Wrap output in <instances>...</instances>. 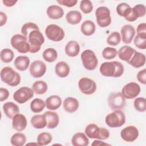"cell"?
<instances>
[{
	"label": "cell",
	"mask_w": 146,
	"mask_h": 146,
	"mask_svg": "<svg viewBox=\"0 0 146 146\" xmlns=\"http://www.w3.org/2000/svg\"><path fill=\"white\" fill-rule=\"evenodd\" d=\"M66 19L68 23L74 25L78 24L82 19V15L79 11L71 10L66 15Z\"/></svg>",
	"instance_id": "31"
},
{
	"label": "cell",
	"mask_w": 146,
	"mask_h": 146,
	"mask_svg": "<svg viewBox=\"0 0 146 146\" xmlns=\"http://www.w3.org/2000/svg\"><path fill=\"white\" fill-rule=\"evenodd\" d=\"M30 60L27 56H18L14 60V64L15 68L19 71H25L29 66Z\"/></svg>",
	"instance_id": "29"
},
{
	"label": "cell",
	"mask_w": 146,
	"mask_h": 146,
	"mask_svg": "<svg viewBox=\"0 0 146 146\" xmlns=\"http://www.w3.org/2000/svg\"><path fill=\"white\" fill-rule=\"evenodd\" d=\"M3 110L5 115L9 119L13 117L19 112V108L18 105L13 102H6L3 105Z\"/></svg>",
	"instance_id": "23"
},
{
	"label": "cell",
	"mask_w": 146,
	"mask_h": 146,
	"mask_svg": "<svg viewBox=\"0 0 146 146\" xmlns=\"http://www.w3.org/2000/svg\"><path fill=\"white\" fill-rule=\"evenodd\" d=\"M139 130L133 125H129L121 129L120 132V136L121 139L127 142H133L139 136Z\"/></svg>",
	"instance_id": "15"
},
{
	"label": "cell",
	"mask_w": 146,
	"mask_h": 146,
	"mask_svg": "<svg viewBox=\"0 0 146 146\" xmlns=\"http://www.w3.org/2000/svg\"><path fill=\"white\" fill-rule=\"evenodd\" d=\"M135 7L137 10L138 13L140 15V17H143L145 15L146 8H145V5H144L143 4H138V5H135Z\"/></svg>",
	"instance_id": "50"
},
{
	"label": "cell",
	"mask_w": 146,
	"mask_h": 146,
	"mask_svg": "<svg viewBox=\"0 0 146 146\" xmlns=\"http://www.w3.org/2000/svg\"><path fill=\"white\" fill-rule=\"evenodd\" d=\"M45 107V102L40 98H35L33 99L30 103V109L31 111L34 113L42 112Z\"/></svg>",
	"instance_id": "35"
},
{
	"label": "cell",
	"mask_w": 146,
	"mask_h": 146,
	"mask_svg": "<svg viewBox=\"0 0 146 146\" xmlns=\"http://www.w3.org/2000/svg\"><path fill=\"white\" fill-rule=\"evenodd\" d=\"M91 144H92V145H110L108 144L104 143L103 141H101V140H99V139L94 140Z\"/></svg>",
	"instance_id": "53"
},
{
	"label": "cell",
	"mask_w": 146,
	"mask_h": 146,
	"mask_svg": "<svg viewBox=\"0 0 146 146\" xmlns=\"http://www.w3.org/2000/svg\"><path fill=\"white\" fill-rule=\"evenodd\" d=\"M28 42L30 45V52L34 54L40 50L44 42V38L39 30H34L29 34Z\"/></svg>",
	"instance_id": "5"
},
{
	"label": "cell",
	"mask_w": 146,
	"mask_h": 146,
	"mask_svg": "<svg viewBox=\"0 0 146 146\" xmlns=\"http://www.w3.org/2000/svg\"><path fill=\"white\" fill-rule=\"evenodd\" d=\"M121 38L125 44H129L132 41L135 35V29L131 25H125L121 29Z\"/></svg>",
	"instance_id": "16"
},
{
	"label": "cell",
	"mask_w": 146,
	"mask_h": 146,
	"mask_svg": "<svg viewBox=\"0 0 146 146\" xmlns=\"http://www.w3.org/2000/svg\"><path fill=\"white\" fill-rule=\"evenodd\" d=\"M101 74L106 77L119 78L124 73V66L117 61L103 62L99 68Z\"/></svg>",
	"instance_id": "1"
},
{
	"label": "cell",
	"mask_w": 146,
	"mask_h": 146,
	"mask_svg": "<svg viewBox=\"0 0 146 146\" xmlns=\"http://www.w3.org/2000/svg\"><path fill=\"white\" fill-rule=\"evenodd\" d=\"M52 135L48 132H41L37 136V143L40 146L48 145L52 141Z\"/></svg>",
	"instance_id": "37"
},
{
	"label": "cell",
	"mask_w": 146,
	"mask_h": 146,
	"mask_svg": "<svg viewBox=\"0 0 146 146\" xmlns=\"http://www.w3.org/2000/svg\"><path fill=\"white\" fill-rule=\"evenodd\" d=\"M105 122L110 128L120 127L125 123V115L121 110H116L106 116Z\"/></svg>",
	"instance_id": "4"
},
{
	"label": "cell",
	"mask_w": 146,
	"mask_h": 146,
	"mask_svg": "<svg viewBox=\"0 0 146 146\" xmlns=\"http://www.w3.org/2000/svg\"><path fill=\"white\" fill-rule=\"evenodd\" d=\"M137 79L143 84H146V69L144 68L138 72L136 75Z\"/></svg>",
	"instance_id": "47"
},
{
	"label": "cell",
	"mask_w": 146,
	"mask_h": 146,
	"mask_svg": "<svg viewBox=\"0 0 146 146\" xmlns=\"http://www.w3.org/2000/svg\"><path fill=\"white\" fill-rule=\"evenodd\" d=\"M134 107L139 112H145L146 110V99L143 97H139L135 99L133 102Z\"/></svg>",
	"instance_id": "42"
},
{
	"label": "cell",
	"mask_w": 146,
	"mask_h": 146,
	"mask_svg": "<svg viewBox=\"0 0 146 146\" xmlns=\"http://www.w3.org/2000/svg\"><path fill=\"white\" fill-rule=\"evenodd\" d=\"M62 99L58 95H51L48 97L46 101V107L50 110H56L58 109L62 104Z\"/></svg>",
	"instance_id": "27"
},
{
	"label": "cell",
	"mask_w": 146,
	"mask_h": 146,
	"mask_svg": "<svg viewBox=\"0 0 146 146\" xmlns=\"http://www.w3.org/2000/svg\"><path fill=\"white\" fill-rule=\"evenodd\" d=\"M102 54L103 58L107 60H109L113 59L116 56L117 54V51L115 48L107 47L103 50Z\"/></svg>",
	"instance_id": "40"
},
{
	"label": "cell",
	"mask_w": 146,
	"mask_h": 146,
	"mask_svg": "<svg viewBox=\"0 0 146 146\" xmlns=\"http://www.w3.org/2000/svg\"><path fill=\"white\" fill-rule=\"evenodd\" d=\"M86 135L90 139L106 140L110 136L108 130L103 127H99L94 123L88 124L84 130Z\"/></svg>",
	"instance_id": "3"
},
{
	"label": "cell",
	"mask_w": 146,
	"mask_h": 146,
	"mask_svg": "<svg viewBox=\"0 0 146 146\" xmlns=\"http://www.w3.org/2000/svg\"><path fill=\"white\" fill-rule=\"evenodd\" d=\"M96 22L100 27H106L111 23L110 9L106 6L98 7L95 10Z\"/></svg>",
	"instance_id": "8"
},
{
	"label": "cell",
	"mask_w": 146,
	"mask_h": 146,
	"mask_svg": "<svg viewBox=\"0 0 146 146\" xmlns=\"http://www.w3.org/2000/svg\"><path fill=\"white\" fill-rule=\"evenodd\" d=\"M45 34L49 40L56 42L63 40L65 35L63 29L55 24L48 25L46 27Z\"/></svg>",
	"instance_id": "9"
},
{
	"label": "cell",
	"mask_w": 146,
	"mask_h": 146,
	"mask_svg": "<svg viewBox=\"0 0 146 146\" xmlns=\"http://www.w3.org/2000/svg\"><path fill=\"white\" fill-rule=\"evenodd\" d=\"M27 126V119L22 113L16 114L12 119V127L18 132L23 131Z\"/></svg>",
	"instance_id": "17"
},
{
	"label": "cell",
	"mask_w": 146,
	"mask_h": 146,
	"mask_svg": "<svg viewBox=\"0 0 146 146\" xmlns=\"http://www.w3.org/2000/svg\"><path fill=\"white\" fill-rule=\"evenodd\" d=\"M13 48L22 54H25L30 51V45L27 42V38L22 34L14 35L10 40Z\"/></svg>",
	"instance_id": "6"
},
{
	"label": "cell",
	"mask_w": 146,
	"mask_h": 146,
	"mask_svg": "<svg viewBox=\"0 0 146 146\" xmlns=\"http://www.w3.org/2000/svg\"><path fill=\"white\" fill-rule=\"evenodd\" d=\"M137 35L146 38V23L145 22L141 23L137 26Z\"/></svg>",
	"instance_id": "45"
},
{
	"label": "cell",
	"mask_w": 146,
	"mask_h": 146,
	"mask_svg": "<svg viewBox=\"0 0 146 146\" xmlns=\"http://www.w3.org/2000/svg\"><path fill=\"white\" fill-rule=\"evenodd\" d=\"M134 44L137 48L145 50L146 48V38L136 35L134 39Z\"/></svg>",
	"instance_id": "44"
},
{
	"label": "cell",
	"mask_w": 146,
	"mask_h": 146,
	"mask_svg": "<svg viewBox=\"0 0 146 146\" xmlns=\"http://www.w3.org/2000/svg\"><path fill=\"white\" fill-rule=\"evenodd\" d=\"M58 3L68 7H71L76 5L78 2L77 0H57Z\"/></svg>",
	"instance_id": "48"
},
{
	"label": "cell",
	"mask_w": 146,
	"mask_h": 146,
	"mask_svg": "<svg viewBox=\"0 0 146 146\" xmlns=\"http://www.w3.org/2000/svg\"><path fill=\"white\" fill-rule=\"evenodd\" d=\"M136 51V50L129 46H123L117 51V55L120 59L128 62Z\"/></svg>",
	"instance_id": "22"
},
{
	"label": "cell",
	"mask_w": 146,
	"mask_h": 146,
	"mask_svg": "<svg viewBox=\"0 0 146 146\" xmlns=\"http://www.w3.org/2000/svg\"><path fill=\"white\" fill-rule=\"evenodd\" d=\"M47 120V127L48 129L56 128L59 123L58 114L54 111H46L44 113Z\"/></svg>",
	"instance_id": "21"
},
{
	"label": "cell",
	"mask_w": 146,
	"mask_h": 146,
	"mask_svg": "<svg viewBox=\"0 0 146 146\" xmlns=\"http://www.w3.org/2000/svg\"><path fill=\"white\" fill-rule=\"evenodd\" d=\"M121 41V35L117 31L112 32L107 38V43L110 46H116Z\"/></svg>",
	"instance_id": "39"
},
{
	"label": "cell",
	"mask_w": 146,
	"mask_h": 146,
	"mask_svg": "<svg viewBox=\"0 0 146 146\" xmlns=\"http://www.w3.org/2000/svg\"><path fill=\"white\" fill-rule=\"evenodd\" d=\"M42 56L44 60L51 63L56 60L58 58V52L54 48H48L43 51Z\"/></svg>",
	"instance_id": "36"
},
{
	"label": "cell",
	"mask_w": 146,
	"mask_h": 146,
	"mask_svg": "<svg viewBox=\"0 0 146 146\" xmlns=\"http://www.w3.org/2000/svg\"><path fill=\"white\" fill-rule=\"evenodd\" d=\"M80 59L83 67L87 70H95L98 64V60L95 52L90 49L86 50L80 55Z\"/></svg>",
	"instance_id": "7"
},
{
	"label": "cell",
	"mask_w": 146,
	"mask_h": 146,
	"mask_svg": "<svg viewBox=\"0 0 146 146\" xmlns=\"http://www.w3.org/2000/svg\"><path fill=\"white\" fill-rule=\"evenodd\" d=\"M78 87L84 95H92L96 90V82L87 77H83L79 79L78 82Z\"/></svg>",
	"instance_id": "12"
},
{
	"label": "cell",
	"mask_w": 146,
	"mask_h": 146,
	"mask_svg": "<svg viewBox=\"0 0 146 146\" xmlns=\"http://www.w3.org/2000/svg\"><path fill=\"white\" fill-rule=\"evenodd\" d=\"M32 89L36 94L42 95L45 94L47 91L48 86L44 81L38 80L33 84Z\"/></svg>",
	"instance_id": "33"
},
{
	"label": "cell",
	"mask_w": 146,
	"mask_h": 146,
	"mask_svg": "<svg viewBox=\"0 0 146 146\" xmlns=\"http://www.w3.org/2000/svg\"><path fill=\"white\" fill-rule=\"evenodd\" d=\"M140 90V87L137 83L129 82L124 86L121 93L125 99H131L138 96Z\"/></svg>",
	"instance_id": "13"
},
{
	"label": "cell",
	"mask_w": 146,
	"mask_h": 146,
	"mask_svg": "<svg viewBox=\"0 0 146 146\" xmlns=\"http://www.w3.org/2000/svg\"><path fill=\"white\" fill-rule=\"evenodd\" d=\"M66 54L70 57L76 56L80 52V45L75 40H70L64 48Z\"/></svg>",
	"instance_id": "24"
},
{
	"label": "cell",
	"mask_w": 146,
	"mask_h": 146,
	"mask_svg": "<svg viewBox=\"0 0 146 146\" xmlns=\"http://www.w3.org/2000/svg\"><path fill=\"white\" fill-rule=\"evenodd\" d=\"M55 71L56 74L59 78H66L67 77L70 71L69 65L65 62L60 61L58 62L55 66Z\"/></svg>",
	"instance_id": "25"
},
{
	"label": "cell",
	"mask_w": 146,
	"mask_h": 146,
	"mask_svg": "<svg viewBox=\"0 0 146 146\" xmlns=\"http://www.w3.org/2000/svg\"><path fill=\"white\" fill-rule=\"evenodd\" d=\"M129 7H131L129 5L126 3H121L116 6V12L118 14V15H119L121 17H123L125 11Z\"/></svg>",
	"instance_id": "46"
},
{
	"label": "cell",
	"mask_w": 146,
	"mask_h": 146,
	"mask_svg": "<svg viewBox=\"0 0 146 146\" xmlns=\"http://www.w3.org/2000/svg\"><path fill=\"white\" fill-rule=\"evenodd\" d=\"M7 17L6 14L2 11H0V26H2L5 25L7 22Z\"/></svg>",
	"instance_id": "51"
},
{
	"label": "cell",
	"mask_w": 146,
	"mask_h": 146,
	"mask_svg": "<svg viewBox=\"0 0 146 146\" xmlns=\"http://www.w3.org/2000/svg\"><path fill=\"white\" fill-rule=\"evenodd\" d=\"M71 144L74 146H87L89 144V140L85 133L78 132L73 135Z\"/></svg>",
	"instance_id": "26"
},
{
	"label": "cell",
	"mask_w": 146,
	"mask_h": 146,
	"mask_svg": "<svg viewBox=\"0 0 146 146\" xmlns=\"http://www.w3.org/2000/svg\"><path fill=\"white\" fill-rule=\"evenodd\" d=\"M125 103V98L121 92H112L108 97V106L112 110L123 108Z\"/></svg>",
	"instance_id": "10"
},
{
	"label": "cell",
	"mask_w": 146,
	"mask_h": 146,
	"mask_svg": "<svg viewBox=\"0 0 146 146\" xmlns=\"http://www.w3.org/2000/svg\"><path fill=\"white\" fill-rule=\"evenodd\" d=\"M127 63L135 68H140L145 63V56L144 54L136 51Z\"/></svg>",
	"instance_id": "19"
},
{
	"label": "cell",
	"mask_w": 146,
	"mask_h": 146,
	"mask_svg": "<svg viewBox=\"0 0 146 146\" xmlns=\"http://www.w3.org/2000/svg\"><path fill=\"white\" fill-rule=\"evenodd\" d=\"M46 65L42 60H36L31 63L29 67L30 75L35 78H39L43 76L46 71Z\"/></svg>",
	"instance_id": "14"
},
{
	"label": "cell",
	"mask_w": 146,
	"mask_h": 146,
	"mask_svg": "<svg viewBox=\"0 0 146 146\" xmlns=\"http://www.w3.org/2000/svg\"><path fill=\"white\" fill-rule=\"evenodd\" d=\"M46 13L50 19H58L63 17L64 15V10L60 6L52 5L47 7Z\"/></svg>",
	"instance_id": "18"
},
{
	"label": "cell",
	"mask_w": 146,
	"mask_h": 146,
	"mask_svg": "<svg viewBox=\"0 0 146 146\" xmlns=\"http://www.w3.org/2000/svg\"><path fill=\"white\" fill-rule=\"evenodd\" d=\"M9 95L10 93L8 90L3 87L0 88V101L1 102L6 100L9 98Z\"/></svg>",
	"instance_id": "49"
},
{
	"label": "cell",
	"mask_w": 146,
	"mask_h": 146,
	"mask_svg": "<svg viewBox=\"0 0 146 146\" xmlns=\"http://www.w3.org/2000/svg\"><path fill=\"white\" fill-rule=\"evenodd\" d=\"M0 76L3 82L11 87H15L19 84L21 80L20 74L12 67L9 66L2 68Z\"/></svg>",
	"instance_id": "2"
},
{
	"label": "cell",
	"mask_w": 146,
	"mask_h": 146,
	"mask_svg": "<svg viewBox=\"0 0 146 146\" xmlns=\"http://www.w3.org/2000/svg\"><path fill=\"white\" fill-rule=\"evenodd\" d=\"M80 9L84 14H89L93 10V5L89 0H83L80 2Z\"/></svg>",
	"instance_id": "43"
},
{
	"label": "cell",
	"mask_w": 146,
	"mask_h": 146,
	"mask_svg": "<svg viewBox=\"0 0 146 146\" xmlns=\"http://www.w3.org/2000/svg\"><path fill=\"white\" fill-rule=\"evenodd\" d=\"M34 30H39L38 26L33 22H27L22 26L21 33L26 37H27L29 34Z\"/></svg>",
	"instance_id": "41"
},
{
	"label": "cell",
	"mask_w": 146,
	"mask_h": 146,
	"mask_svg": "<svg viewBox=\"0 0 146 146\" xmlns=\"http://www.w3.org/2000/svg\"><path fill=\"white\" fill-rule=\"evenodd\" d=\"M17 2V1H14V0H3L2 3L3 5L7 7H11L14 6L16 3Z\"/></svg>",
	"instance_id": "52"
},
{
	"label": "cell",
	"mask_w": 146,
	"mask_h": 146,
	"mask_svg": "<svg viewBox=\"0 0 146 146\" xmlns=\"http://www.w3.org/2000/svg\"><path fill=\"white\" fill-rule=\"evenodd\" d=\"M32 126L36 129H43L47 126V120L44 114L35 115L30 120Z\"/></svg>",
	"instance_id": "28"
},
{
	"label": "cell",
	"mask_w": 146,
	"mask_h": 146,
	"mask_svg": "<svg viewBox=\"0 0 146 146\" xmlns=\"http://www.w3.org/2000/svg\"><path fill=\"white\" fill-rule=\"evenodd\" d=\"M26 141V137L25 134L21 132H17L12 135L10 139V143L14 146H23Z\"/></svg>",
	"instance_id": "34"
},
{
	"label": "cell",
	"mask_w": 146,
	"mask_h": 146,
	"mask_svg": "<svg viewBox=\"0 0 146 146\" xmlns=\"http://www.w3.org/2000/svg\"><path fill=\"white\" fill-rule=\"evenodd\" d=\"M96 26L94 22L91 20L84 21L80 26V30L83 34L86 36H91L94 34Z\"/></svg>",
	"instance_id": "30"
},
{
	"label": "cell",
	"mask_w": 146,
	"mask_h": 146,
	"mask_svg": "<svg viewBox=\"0 0 146 146\" xmlns=\"http://www.w3.org/2000/svg\"><path fill=\"white\" fill-rule=\"evenodd\" d=\"M34 91L28 87H22L17 90L13 94L14 100L19 103L23 104L34 96Z\"/></svg>",
	"instance_id": "11"
},
{
	"label": "cell",
	"mask_w": 146,
	"mask_h": 146,
	"mask_svg": "<svg viewBox=\"0 0 146 146\" xmlns=\"http://www.w3.org/2000/svg\"><path fill=\"white\" fill-rule=\"evenodd\" d=\"M123 17L128 22L135 21L140 18L138 11L135 6L133 7H128L124 13Z\"/></svg>",
	"instance_id": "32"
},
{
	"label": "cell",
	"mask_w": 146,
	"mask_h": 146,
	"mask_svg": "<svg viewBox=\"0 0 146 146\" xmlns=\"http://www.w3.org/2000/svg\"><path fill=\"white\" fill-rule=\"evenodd\" d=\"M14 53L10 48H3L1 51L0 58L1 60L6 63H10L14 59Z\"/></svg>",
	"instance_id": "38"
},
{
	"label": "cell",
	"mask_w": 146,
	"mask_h": 146,
	"mask_svg": "<svg viewBox=\"0 0 146 146\" xmlns=\"http://www.w3.org/2000/svg\"><path fill=\"white\" fill-rule=\"evenodd\" d=\"M79 106V103L78 100L72 97L66 98L63 103V109L68 113L75 112L78 109Z\"/></svg>",
	"instance_id": "20"
}]
</instances>
